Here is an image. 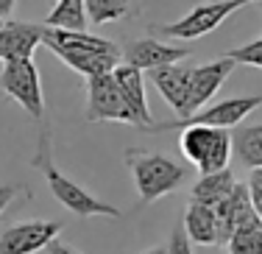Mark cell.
Returning a JSON list of instances; mask_svg holds the SVG:
<instances>
[{
	"mask_svg": "<svg viewBox=\"0 0 262 254\" xmlns=\"http://www.w3.org/2000/svg\"><path fill=\"white\" fill-rule=\"evenodd\" d=\"M31 165H34L36 171H42V176H45L53 198L61 204V207L70 209L73 215H78V218H95V215L123 218V213L117 207H112L109 201H101V198L90 196L81 184H76L67 173H61L59 168H56L53 151H51V132H48L45 126H42L39 140H36V154H34V159H31Z\"/></svg>",
	"mask_w": 262,
	"mask_h": 254,
	"instance_id": "cell-1",
	"label": "cell"
},
{
	"mask_svg": "<svg viewBox=\"0 0 262 254\" xmlns=\"http://www.w3.org/2000/svg\"><path fill=\"white\" fill-rule=\"evenodd\" d=\"M126 168L131 171V179L137 184L142 204H154L159 198L170 196L176 187H182L187 179V168L179 165L173 157L159 151H145V148H128L126 154Z\"/></svg>",
	"mask_w": 262,
	"mask_h": 254,
	"instance_id": "cell-2",
	"label": "cell"
},
{
	"mask_svg": "<svg viewBox=\"0 0 262 254\" xmlns=\"http://www.w3.org/2000/svg\"><path fill=\"white\" fill-rule=\"evenodd\" d=\"M179 148L184 159L195 165L198 173H217L226 171L232 162V132L212 126H184L179 129Z\"/></svg>",
	"mask_w": 262,
	"mask_h": 254,
	"instance_id": "cell-3",
	"label": "cell"
},
{
	"mask_svg": "<svg viewBox=\"0 0 262 254\" xmlns=\"http://www.w3.org/2000/svg\"><path fill=\"white\" fill-rule=\"evenodd\" d=\"M262 107V95H243V98H226L212 107L198 109L190 117H176L167 123H151V132H173L184 126H212V129H237L254 109Z\"/></svg>",
	"mask_w": 262,
	"mask_h": 254,
	"instance_id": "cell-4",
	"label": "cell"
},
{
	"mask_svg": "<svg viewBox=\"0 0 262 254\" xmlns=\"http://www.w3.org/2000/svg\"><path fill=\"white\" fill-rule=\"evenodd\" d=\"M0 90L14 103H20L34 120H42L45 95H42V81H39V70H36L34 59L6 61L3 70H0Z\"/></svg>",
	"mask_w": 262,
	"mask_h": 254,
	"instance_id": "cell-5",
	"label": "cell"
},
{
	"mask_svg": "<svg viewBox=\"0 0 262 254\" xmlns=\"http://www.w3.org/2000/svg\"><path fill=\"white\" fill-rule=\"evenodd\" d=\"M84 117L90 123H131L137 126V117L128 109L126 98H123L120 87H117L115 76H92L86 78V109Z\"/></svg>",
	"mask_w": 262,
	"mask_h": 254,
	"instance_id": "cell-6",
	"label": "cell"
},
{
	"mask_svg": "<svg viewBox=\"0 0 262 254\" xmlns=\"http://www.w3.org/2000/svg\"><path fill=\"white\" fill-rule=\"evenodd\" d=\"M246 0H217V3H204L190 9L182 20L167 23V26L154 28L159 36H170V39H198V36L212 34L217 26L229 20L237 9H243Z\"/></svg>",
	"mask_w": 262,
	"mask_h": 254,
	"instance_id": "cell-7",
	"label": "cell"
},
{
	"mask_svg": "<svg viewBox=\"0 0 262 254\" xmlns=\"http://www.w3.org/2000/svg\"><path fill=\"white\" fill-rule=\"evenodd\" d=\"M59 221H23L0 232V254H36L61 235Z\"/></svg>",
	"mask_w": 262,
	"mask_h": 254,
	"instance_id": "cell-8",
	"label": "cell"
},
{
	"mask_svg": "<svg viewBox=\"0 0 262 254\" xmlns=\"http://www.w3.org/2000/svg\"><path fill=\"white\" fill-rule=\"evenodd\" d=\"M190 48H179V45H167V42L157 39V36H142V39L128 42L120 51V61L128 67H137L142 73H151L157 67H167V65H179L190 56Z\"/></svg>",
	"mask_w": 262,
	"mask_h": 254,
	"instance_id": "cell-9",
	"label": "cell"
},
{
	"mask_svg": "<svg viewBox=\"0 0 262 254\" xmlns=\"http://www.w3.org/2000/svg\"><path fill=\"white\" fill-rule=\"evenodd\" d=\"M234 70V61L229 56H221L215 61H207V65H198L192 67V84H190V98H187V107L182 117H190L195 115L198 109H204L207 103L215 98V92L223 87L229 76Z\"/></svg>",
	"mask_w": 262,
	"mask_h": 254,
	"instance_id": "cell-10",
	"label": "cell"
},
{
	"mask_svg": "<svg viewBox=\"0 0 262 254\" xmlns=\"http://www.w3.org/2000/svg\"><path fill=\"white\" fill-rule=\"evenodd\" d=\"M45 26L36 23L6 20L0 26V61H17V59H34V51L39 48Z\"/></svg>",
	"mask_w": 262,
	"mask_h": 254,
	"instance_id": "cell-11",
	"label": "cell"
},
{
	"mask_svg": "<svg viewBox=\"0 0 262 254\" xmlns=\"http://www.w3.org/2000/svg\"><path fill=\"white\" fill-rule=\"evenodd\" d=\"M254 204H251V196H248V184L237 182L234 190L223 198L221 204L215 207V221H217V243L226 246L229 238L240 229L246 221L254 218Z\"/></svg>",
	"mask_w": 262,
	"mask_h": 254,
	"instance_id": "cell-12",
	"label": "cell"
},
{
	"mask_svg": "<svg viewBox=\"0 0 262 254\" xmlns=\"http://www.w3.org/2000/svg\"><path fill=\"white\" fill-rule=\"evenodd\" d=\"M151 81L159 90V95L165 98V103L176 112V117H182L187 98H190V84H192V67L179 65H167L151 70Z\"/></svg>",
	"mask_w": 262,
	"mask_h": 254,
	"instance_id": "cell-13",
	"label": "cell"
},
{
	"mask_svg": "<svg viewBox=\"0 0 262 254\" xmlns=\"http://www.w3.org/2000/svg\"><path fill=\"white\" fill-rule=\"evenodd\" d=\"M112 76H115L117 87H120L123 98H126L128 109L134 112L137 117V126L140 129H151L154 117H151V109H148V95H145V76H142V70H137V67H128V65H117L115 70H112Z\"/></svg>",
	"mask_w": 262,
	"mask_h": 254,
	"instance_id": "cell-14",
	"label": "cell"
},
{
	"mask_svg": "<svg viewBox=\"0 0 262 254\" xmlns=\"http://www.w3.org/2000/svg\"><path fill=\"white\" fill-rule=\"evenodd\" d=\"M56 59H61L70 70L81 73L84 78L92 76H106L120 65V56H106V53H90V51H76V48H61V45H48Z\"/></svg>",
	"mask_w": 262,
	"mask_h": 254,
	"instance_id": "cell-15",
	"label": "cell"
},
{
	"mask_svg": "<svg viewBox=\"0 0 262 254\" xmlns=\"http://www.w3.org/2000/svg\"><path fill=\"white\" fill-rule=\"evenodd\" d=\"M190 243L198 246H217V221H215V207L207 204L190 201L184 209V221H182Z\"/></svg>",
	"mask_w": 262,
	"mask_h": 254,
	"instance_id": "cell-16",
	"label": "cell"
},
{
	"mask_svg": "<svg viewBox=\"0 0 262 254\" xmlns=\"http://www.w3.org/2000/svg\"><path fill=\"white\" fill-rule=\"evenodd\" d=\"M234 184H237V179H234L232 168L217 171V173H201L198 182L192 184V190H190V201L207 204V207H217V204L234 190Z\"/></svg>",
	"mask_w": 262,
	"mask_h": 254,
	"instance_id": "cell-17",
	"label": "cell"
},
{
	"mask_svg": "<svg viewBox=\"0 0 262 254\" xmlns=\"http://www.w3.org/2000/svg\"><path fill=\"white\" fill-rule=\"evenodd\" d=\"M232 154L246 168H262V123L257 126H237L232 132Z\"/></svg>",
	"mask_w": 262,
	"mask_h": 254,
	"instance_id": "cell-18",
	"label": "cell"
},
{
	"mask_svg": "<svg viewBox=\"0 0 262 254\" xmlns=\"http://www.w3.org/2000/svg\"><path fill=\"white\" fill-rule=\"evenodd\" d=\"M42 26L48 28H67V31H86V6L84 0H53L51 14Z\"/></svg>",
	"mask_w": 262,
	"mask_h": 254,
	"instance_id": "cell-19",
	"label": "cell"
},
{
	"mask_svg": "<svg viewBox=\"0 0 262 254\" xmlns=\"http://www.w3.org/2000/svg\"><path fill=\"white\" fill-rule=\"evenodd\" d=\"M84 6H86V20L92 26L117 23L134 11V0H84Z\"/></svg>",
	"mask_w": 262,
	"mask_h": 254,
	"instance_id": "cell-20",
	"label": "cell"
},
{
	"mask_svg": "<svg viewBox=\"0 0 262 254\" xmlns=\"http://www.w3.org/2000/svg\"><path fill=\"white\" fill-rule=\"evenodd\" d=\"M226 251L229 254H262V221H259V215H254L251 221H246V224L229 238Z\"/></svg>",
	"mask_w": 262,
	"mask_h": 254,
	"instance_id": "cell-21",
	"label": "cell"
},
{
	"mask_svg": "<svg viewBox=\"0 0 262 254\" xmlns=\"http://www.w3.org/2000/svg\"><path fill=\"white\" fill-rule=\"evenodd\" d=\"M223 56H229L234 65H248V67H259L262 70V36H257L254 42H248L243 48H232Z\"/></svg>",
	"mask_w": 262,
	"mask_h": 254,
	"instance_id": "cell-22",
	"label": "cell"
},
{
	"mask_svg": "<svg viewBox=\"0 0 262 254\" xmlns=\"http://www.w3.org/2000/svg\"><path fill=\"white\" fill-rule=\"evenodd\" d=\"M165 249H167V254H192V243H190V238H187V232H184L182 224L173 226L170 240H167Z\"/></svg>",
	"mask_w": 262,
	"mask_h": 254,
	"instance_id": "cell-23",
	"label": "cell"
},
{
	"mask_svg": "<svg viewBox=\"0 0 262 254\" xmlns=\"http://www.w3.org/2000/svg\"><path fill=\"white\" fill-rule=\"evenodd\" d=\"M246 184H248V196H251L254 213H257L259 221H262V168L248 173V182H246Z\"/></svg>",
	"mask_w": 262,
	"mask_h": 254,
	"instance_id": "cell-24",
	"label": "cell"
},
{
	"mask_svg": "<svg viewBox=\"0 0 262 254\" xmlns=\"http://www.w3.org/2000/svg\"><path fill=\"white\" fill-rule=\"evenodd\" d=\"M17 193H20V187H17V184H0V215L6 213V207H9L11 201H14Z\"/></svg>",
	"mask_w": 262,
	"mask_h": 254,
	"instance_id": "cell-25",
	"label": "cell"
},
{
	"mask_svg": "<svg viewBox=\"0 0 262 254\" xmlns=\"http://www.w3.org/2000/svg\"><path fill=\"white\" fill-rule=\"evenodd\" d=\"M48 254H78V251H76V249H70V246H67V243H61V240L56 238L53 243L48 246Z\"/></svg>",
	"mask_w": 262,
	"mask_h": 254,
	"instance_id": "cell-26",
	"label": "cell"
},
{
	"mask_svg": "<svg viewBox=\"0 0 262 254\" xmlns=\"http://www.w3.org/2000/svg\"><path fill=\"white\" fill-rule=\"evenodd\" d=\"M14 6H17V0H0V20H9Z\"/></svg>",
	"mask_w": 262,
	"mask_h": 254,
	"instance_id": "cell-27",
	"label": "cell"
},
{
	"mask_svg": "<svg viewBox=\"0 0 262 254\" xmlns=\"http://www.w3.org/2000/svg\"><path fill=\"white\" fill-rule=\"evenodd\" d=\"M142 254H167L165 246H154V249H148V251H142Z\"/></svg>",
	"mask_w": 262,
	"mask_h": 254,
	"instance_id": "cell-28",
	"label": "cell"
},
{
	"mask_svg": "<svg viewBox=\"0 0 262 254\" xmlns=\"http://www.w3.org/2000/svg\"><path fill=\"white\" fill-rule=\"evenodd\" d=\"M246 3H262V0H246Z\"/></svg>",
	"mask_w": 262,
	"mask_h": 254,
	"instance_id": "cell-29",
	"label": "cell"
},
{
	"mask_svg": "<svg viewBox=\"0 0 262 254\" xmlns=\"http://www.w3.org/2000/svg\"><path fill=\"white\" fill-rule=\"evenodd\" d=\"M3 23H6V20H0V26H3Z\"/></svg>",
	"mask_w": 262,
	"mask_h": 254,
	"instance_id": "cell-30",
	"label": "cell"
}]
</instances>
